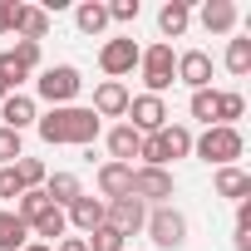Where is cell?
<instances>
[{
	"instance_id": "cell-1",
	"label": "cell",
	"mask_w": 251,
	"mask_h": 251,
	"mask_svg": "<svg viewBox=\"0 0 251 251\" xmlns=\"http://www.w3.org/2000/svg\"><path fill=\"white\" fill-rule=\"evenodd\" d=\"M35 128H40V138H45L50 148H59V143H69V148H94V138H99L103 123L94 118V108L69 103V108H50V113H40Z\"/></svg>"
},
{
	"instance_id": "cell-2",
	"label": "cell",
	"mask_w": 251,
	"mask_h": 251,
	"mask_svg": "<svg viewBox=\"0 0 251 251\" xmlns=\"http://www.w3.org/2000/svg\"><path fill=\"white\" fill-rule=\"evenodd\" d=\"M192 153L202 158V163H212V168H236V158L246 153V138H241V128H207L202 138H192Z\"/></svg>"
},
{
	"instance_id": "cell-3",
	"label": "cell",
	"mask_w": 251,
	"mask_h": 251,
	"mask_svg": "<svg viewBox=\"0 0 251 251\" xmlns=\"http://www.w3.org/2000/svg\"><path fill=\"white\" fill-rule=\"evenodd\" d=\"M138 74H143V84H148V94H168L173 84H177V54H173V45H148L143 54H138Z\"/></svg>"
},
{
	"instance_id": "cell-4",
	"label": "cell",
	"mask_w": 251,
	"mask_h": 251,
	"mask_svg": "<svg viewBox=\"0 0 251 251\" xmlns=\"http://www.w3.org/2000/svg\"><path fill=\"white\" fill-rule=\"evenodd\" d=\"M35 89H40V99H45L50 108H69V103L79 99V89H84V74H79L74 64H50V69H40Z\"/></svg>"
},
{
	"instance_id": "cell-5",
	"label": "cell",
	"mask_w": 251,
	"mask_h": 251,
	"mask_svg": "<svg viewBox=\"0 0 251 251\" xmlns=\"http://www.w3.org/2000/svg\"><path fill=\"white\" fill-rule=\"evenodd\" d=\"M143 231L153 236V246H163V251H177L182 241H187V217L168 202V207H148V222H143Z\"/></svg>"
},
{
	"instance_id": "cell-6",
	"label": "cell",
	"mask_w": 251,
	"mask_h": 251,
	"mask_svg": "<svg viewBox=\"0 0 251 251\" xmlns=\"http://www.w3.org/2000/svg\"><path fill=\"white\" fill-rule=\"evenodd\" d=\"M177 192V177L168 168H133V197L143 207H168Z\"/></svg>"
},
{
	"instance_id": "cell-7",
	"label": "cell",
	"mask_w": 251,
	"mask_h": 251,
	"mask_svg": "<svg viewBox=\"0 0 251 251\" xmlns=\"http://www.w3.org/2000/svg\"><path fill=\"white\" fill-rule=\"evenodd\" d=\"M138 40L133 35H113V40H103L99 45V69L108 74V79H123V74H133L138 69Z\"/></svg>"
},
{
	"instance_id": "cell-8",
	"label": "cell",
	"mask_w": 251,
	"mask_h": 251,
	"mask_svg": "<svg viewBox=\"0 0 251 251\" xmlns=\"http://www.w3.org/2000/svg\"><path fill=\"white\" fill-rule=\"evenodd\" d=\"M123 118H128V128H138V133L148 138V133H163V128H168V103H163L158 94H133Z\"/></svg>"
},
{
	"instance_id": "cell-9",
	"label": "cell",
	"mask_w": 251,
	"mask_h": 251,
	"mask_svg": "<svg viewBox=\"0 0 251 251\" xmlns=\"http://www.w3.org/2000/svg\"><path fill=\"white\" fill-rule=\"evenodd\" d=\"M103 222L128 241V236H138L143 231V222H148V207L138 202V197H118V202H103Z\"/></svg>"
},
{
	"instance_id": "cell-10",
	"label": "cell",
	"mask_w": 251,
	"mask_h": 251,
	"mask_svg": "<svg viewBox=\"0 0 251 251\" xmlns=\"http://www.w3.org/2000/svg\"><path fill=\"white\" fill-rule=\"evenodd\" d=\"M128 99H133V94H128L123 79H103V84L94 89V103H89V108H94V118L103 123V118H123V113H128Z\"/></svg>"
},
{
	"instance_id": "cell-11",
	"label": "cell",
	"mask_w": 251,
	"mask_h": 251,
	"mask_svg": "<svg viewBox=\"0 0 251 251\" xmlns=\"http://www.w3.org/2000/svg\"><path fill=\"white\" fill-rule=\"evenodd\" d=\"M94 182H99V197H103V202L133 197V168H128V163H99Z\"/></svg>"
},
{
	"instance_id": "cell-12",
	"label": "cell",
	"mask_w": 251,
	"mask_h": 251,
	"mask_svg": "<svg viewBox=\"0 0 251 251\" xmlns=\"http://www.w3.org/2000/svg\"><path fill=\"white\" fill-rule=\"evenodd\" d=\"M177 84H187L192 94L212 89V54L207 50H182L177 54Z\"/></svg>"
},
{
	"instance_id": "cell-13",
	"label": "cell",
	"mask_w": 251,
	"mask_h": 251,
	"mask_svg": "<svg viewBox=\"0 0 251 251\" xmlns=\"http://www.w3.org/2000/svg\"><path fill=\"white\" fill-rule=\"evenodd\" d=\"M64 222H69L74 231H84V236H89V231H99V226H103V197H89V192H84V197H74V202L64 207Z\"/></svg>"
},
{
	"instance_id": "cell-14",
	"label": "cell",
	"mask_w": 251,
	"mask_h": 251,
	"mask_svg": "<svg viewBox=\"0 0 251 251\" xmlns=\"http://www.w3.org/2000/svg\"><path fill=\"white\" fill-rule=\"evenodd\" d=\"M0 128H15V133H25V128H35V118H40V108H35V99L30 94H5V103H0Z\"/></svg>"
},
{
	"instance_id": "cell-15",
	"label": "cell",
	"mask_w": 251,
	"mask_h": 251,
	"mask_svg": "<svg viewBox=\"0 0 251 251\" xmlns=\"http://www.w3.org/2000/svg\"><path fill=\"white\" fill-rule=\"evenodd\" d=\"M138 153H143V133L128 128V123H113V128H108V163H128L133 168Z\"/></svg>"
},
{
	"instance_id": "cell-16",
	"label": "cell",
	"mask_w": 251,
	"mask_h": 251,
	"mask_svg": "<svg viewBox=\"0 0 251 251\" xmlns=\"http://www.w3.org/2000/svg\"><path fill=\"white\" fill-rule=\"evenodd\" d=\"M197 20H202L207 35H231L236 30V5L231 0H207V5L197 10Z\"/></svg>"
},
{
	"instance_id": "cell-17",
	"label": "cell",
	"mask_w": 251,
	"mask_h": 251,
	"mask_svg": "<svg viewBox=\"0 0 251 251\" xmlns=\"http://www.w3.org/2000/svg\"><path fill=\"white\" fill-rule=\"evenodd\" d=\"M15 40H30V45H40L45 35H50V10H40V5H20V15H15V30H10Z\"/></svg>"
},
{
	"instance_id": "cell-18",
	"label": "cell",
	"mask_w": 251,
	"mask_h": 251,
	"mask_svg": "<svg viewBox=\"0 0 251 251\" xmlns=\"http://www.w3.org/2000/svg\"><path fill=\"white\" fill-rule=\"evenodd\" d=\"M187 25H192V5H187V0H168V5L158 10L163 45H168V40H177V35H187Z\"/></svg>"
},
{
	"instance_id": "cell-19",
	"label": "cell",
	"mask_w": 251,
	"mask_h": 251,
	"mask_svg": "<svg viewBox=\"0 0 251 251\" xmlns=\"http://www.w3.org/2000/svg\"><path fill=\"white\" fill-rule=\"evenodd\" d=\"M45 197L64 212L74 197H84V187H79V177H74V173H50V177H45Z\"/></svg>"
},
{
	"instance_id": "cell-20",
	"label": "cell",
	"mask_w": 251,
	"mask_h": 251,
	"mask_svg": "<svg viewBox=\"0 0 251 251\" xmlns=\"http://www.w3.org/2000/svg\"><path fill=\"white\" fill-rule=\"evenodd\" d=\"M217 197H231V202H246L251 197V173H241V168H217Z\"/></svg>"
},
{
	"instance_id": "cell-21",
	"label": "cell",
	"mask_w": 251,
	"mask_h": 251,
	"mask_svg": "<svg viewBox=\"0 0 251 251\" xmlns=\"http://www.w3.org/2000/svg\"><path fill=\"white\" fill-rule=\"evenodd\" d=\"M50 207H54V202L45 197V187H30V192H20V197H15V207H10V212H15L25 226H35V222H40Z\"/></svg>"
},
{
	"instance_id": "cell-22",
	"label": "cell",
	"mask_w": 251,
	"mask_h": 251,
	"mask_svg": "<svg viewBox=\"0 0 251 251\" xmlns=\"http://www.w3.org/2000/svg\"><path fill=\"white\" fill-rule=\"evenodd\" d=\"M158 143H163V158L173 163V158H187L192 153V128L187 123H168V128L158 133Z\"/></svg>"
},
{
	"instance_id": "cell-23",
	"label": "cell",
	"mask_w": 251,
	"mask_h": 251,
	"mask_svg": "<svg viewBox=\"0 0 251 251\" xmlns=\"http://www.w3.org/2000/svg\"><path fill=\"white\" fill-rule=\"evenodd\" d=\"M25 241H30V226L5 207V212H0V251H20Z\"/></svg>"
},
{
	"instance_id": "cell-24",
	"label": "cell",
	"mask_w": 251,
	"mask_h": 251,
	"mask_svg": "<svg viewBox=\"0 0 251 251\" xmlns=\"http://www.w3.org/2000/svg\"><path fill=\"white\" fill-rule=\"evenodd\" d=\"M241 113H246V99L236 89H217V123H222V128H236ZM217 123H212V128H217Z\"/></svg>"
},
{
	"instance_id": "cell-25",
	"label": "cell",
	"mask_w": 251,
	"mask_h": 251,
	"mask_svg": "<svg viewBox=\"0 0 251 251\" xmlns=\"http://www.w3.org/2000/svg\"><path fill=\"white\" fill-rule=\"evenodd\" d=\"M74 25L84 35H103L108 30V5H99V0H84V5L74 10Z\"/></svg>"
},
{
	"instance_id": "cell-26",
	"label": "cell",
	"mask_w": 251,
	"mask_h": 251,
	"mask_svg": "<svg viewBox=\"0 0 251 251\" xmlns=\"http://www.w3.org/2000/svg\"><path fill=\"white\" fill-rule=\"evenodd\" d=\"M187 113H192L197 123H207V128H212V123H217V89H197V94L187 99Z\"/></svg>"
},
{
	"instance_id": "cell-27",
	"label": "cell",
	"mask_w": 251,
	"mask_h": 251,
	"mask_svg": "<svg viewBox=\"0 0 251 251\" xmlns=\"http://www.w3.org/2000/svg\"><path fill=\"white\" fill-rule=\"evenodd\" d=\"M226 69L241 79V74H251V40L246 35H236V40H226Z\"/></svg>"
},
{
	"instance_id": "cell-28",
	"label": "cell",
	"mask_w": 251,
	"mask_h": 251,
	"mask_svg": "<svg viewBox=\"0 0 251 251\" xmlns=\"http://www.w3.org/2000/svg\"><path fill=\"white\" fill-rule=\"evenodd\" d=\"M10 168H15V177H20L25 192H30V187H45V177H50V168H45L40 158H15Z\"/></svg>"
},
{
	"instance_id": "cell-29",
	"label": "cell",
	"mask_w": 251,
	"mask_h": 251,
	"mask_svg": "<svg viewBox=\"0 0 251 251\" xmlns=\"http://www.w3.org/2000/svg\"><path fill=\"white\" fill-rule=\"evenodd\" d=\"M25 79H30V69H20V59H15L10 50H0V89H5V94L15 89V94H20Z\"/></svg>"
},
{
	"instance_id": "cell-30",
	"label": "cell",
	"mask_w": 251,
	"mask_h": 251,
	"mask_svg": "<svg viewBox=\"0 0 251 251\" xmlns=\"http://www.w3.org/2000/svg\"><path fill=\"white\" fill-rule=\"evenodd\" d=\"M84 241H89V251H128V241H123V236H118V231H113L108 222H103L99 231H89Z\"/></svg>"
},
{
	"instance_id": "cell-31",
	"label": "cell",
	"mask_w": 251,
	"mask_h": 251,
	"mask_svg": "<svg viewBox=\"0 0 251 251\" xmlns=\"http://www.w3.org/2000/svg\"><path fill=\"white\" fill-rule=\"evenodd\" d=\"M15 158H25V133H15V128H0V168H10Z\"/></svg>"
},
{
	"instance_id": "cell-32",
	"label": "cell",
	"mask_w": 251,
	"mask_h": 251,
	"mask_svg": "<svg viewBox=\"0 0 251 251\" xmlns=\"http://www.w3.org/2000/svg\"><path fill=\"white\" fill-rule=\"evenodd\" d=\"M133 25L138 20V0H113V5H108V25Z\"/></svg>"
},
{
	"instance_id": "cell-33",
	"label": "cell",
	"mask_w": 251,
	"mask_h": 251,
	"mask_svg": "<svg viewBox=\"0 0 251 251\" xmlns=\"http://www.w3.org/2000/svg\"><path fill=\"white\" fill-rule=\"evenodd\" d=\"M10 54L20 59V69H30V74L40 69V45H30V40H15V50H10Z\"/></svg>"
},
{
	"instance_id": "cell-34",
	"label": "cell",
	"mask_w": 251,
	"mask_h": 251,
	"mask_svg": "<svg viewBox=\"0 0 251 251\" xmlns=\"http://www.w3.org/2000/svg\"><path fill=\"white\" fill-rule=\"evenodd\" d=\"M25 187H20V177H15V168H0V202H15Z\"/></svg>"
},
{
	"instance_id": "cell-35",
	"label": "cell",
	"mask_w": 251,
	"mask_h": 251,
	"mask_svg": "<svg viewBox=\"0 0 251 251\" xmlns=\"http://www.w3.org/2000/svg\"><path fill=\"white\" fill-rule=\"evenodd\" d=\"M15 15H20V0H0V35L15 30Z\"/></svg>"
},
{
	"instance_id": "cell-36",
	"label": "cell",
	"mask_w": 251,
	"mask_h": 251,
	"mask_svg": "<svg viewBox=\"0 0 251 251\" xmlns=\"http://www.w3.org/2000/svg\"><path fill=\"white\" fill-rule=\"evenodd\" d=\"M54 251H89V241H84V236H59Z\"/></svg>"
},
{
	"instance_id": "cell-37",
	"label": "cell",
	"mask_w": 251,
	"mask_h": 251,
	"mask_svg": "<svg viewBox=\"0 0 251 251\" xmlns=\"http://www.w3.org/2000/svg\"><path fill=\"white\" fill-rule=\"evenodd\" d=\"M20 251H54V246H45V241H35V236H30V241H25Z\"/></svg>"
},
{
	"instance_id": "cell-38",
	"label": "cell",
	"mask_w": 251,
	"mask_h": 251,
	"mask_svg": "<svg viewBox=\"0 0 251 251\" xmlns=\"http://www.w3.org/2000/svg\"><path fill=\"white\" fill-rule=\"evenodd\" d=\"M0 103H5V89H0Z\"/></svg>"
}]
</instances>
